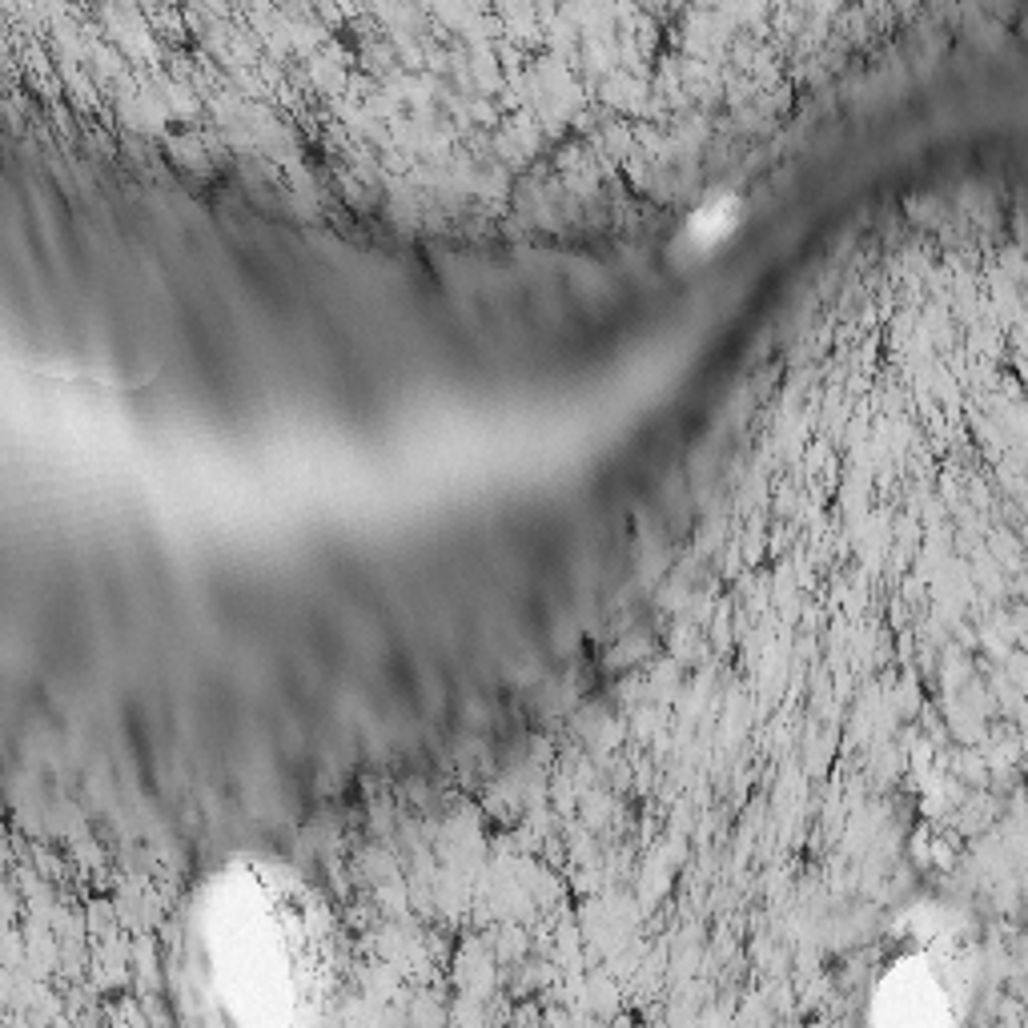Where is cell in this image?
<instances>
[{
  "instance_id": "1",
  "label": "cell",
  "mask_w": 1028,
  "mask_h": 1028,
  "mask_svg": "<svg viewBox=\"0 0 1028 1028\" xmlns=\"http://www.w3.org/2000/svg\"><path fill=\"white\" fill-rule=\"evenodd\" d=\"M193 976L237 1024L314 1016L334 980L330 924L314 892L282 864L233 860L193 900Z\"/></svg>"
}]
</instances>
